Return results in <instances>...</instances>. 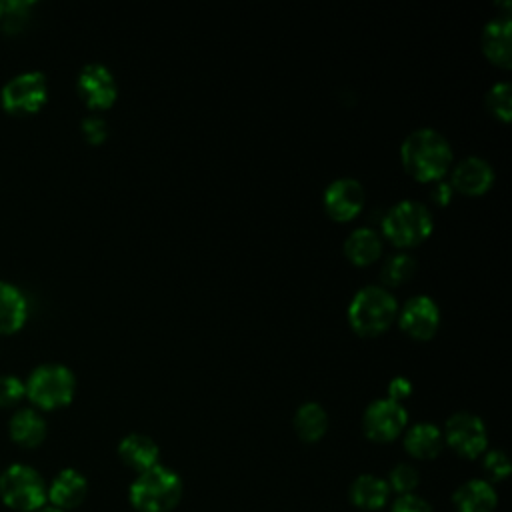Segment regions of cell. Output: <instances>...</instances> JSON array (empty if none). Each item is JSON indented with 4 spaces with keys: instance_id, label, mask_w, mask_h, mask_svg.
Here are the masks:
<instances>
[{
    "instance_id": "ac0fdd59",
    "label": "cell",
    "mask_w": 512,
    "mask_h": 512,
    "mask_svg": "<svg viewBox=\"0 0 512 512\" xmlns=\"http://www.w3.org/2000/svg\"><path fill=\"white\" fill-rule=\"evenodd\" d=\"M452 502L456 512H494L498 504V494L490 482L472 478L458 486Z\"/></svg>"
},
{
    "instance_id": "e575fe53",
    "label": "cell",
    "mask_w": 512,
    "mask_h": 512,
    "mask_svg": "<svg viewBox=\"0 0 512 512\" xmlns=\"http://www.w3.org/2000/svg\"><path fill=\"white\" fill-rule=\"evenodd\" d=\"M2 8H4V2L0 0V14H2Z\"/></svg>"
},
{
    "instance_id": "603a6c76",
    "label": "cell",
    "mask_w": 512,
    "mask_h": 512,
    "mask_svg": "<svg viewBox=\"0 0 512 512\" xmlns=\"http://www.w3.org/2000/svg\"><path fill=\"white\" fill-rule=\"evenodd\" d=\"M294 430L306 442L320 440L328 430V414L318 402H304L294 414Z\"/></svg>"
},
{
    "instance_id": "d4e9b609",
    "label": "cell",
    "mask_w": 512,
    "mask_h": 512,
    "mask_svg": "<svg viewBox=\"0 0 512 512\" xmlns=\"http://www.w3.org/2000/svg\"><path fill=\"white\" fill-rule=\"evenodd\" d=\"M486 108L500 120H510L512 114V88L508 82H496L486 92Z\"/></svg>"
},
{
    "instance_id": "8992f818",
    "label": "cell",
    "mask_w": 512,
    "mask_h": 512,
    "mask_svg": "<svg viewBox=\"0 0 512 512\" xmlns=\"http://www.w3.org/2000/svg\"><path fill=\"white\" fill-rule=\"evenodd\" d=\"M0 498L18 512H36L48 500L44 478L28 464H12L0 474Z\"/></svg>"
},
{
    "instance_id": "7402d4cb",
    "label": "cell",
    "mask_w": 512,
    "mask_h": 512,
    "mask_svg": "<svg viewBox=\"0 0 512 512\" xmlns=\"http://www.w3.org/2000/svg\"><path fill=\"white\" fill-rule=\"evenodd\" d=\"M344 252L354 264H370L382 254V238L370 226L354 228L344 242Z\"/></svg>"
},
{
    "instance_id": "d6a6232c",
    "label": "cell",
    "mask_w": 512,
    "mask_h": 512,
    "mask_svg": "<svg viewBox=\"0 0 512 512\" xmlns=\"http://www.w3.org/2000/svg\"><path fill=\"white\" fill-rule=\"evenodd\" d=\"M452 186H450V182H444V180H436V184H434V188H432V192H430V198L436 202V204H440V206H444V204H448L450 202V198H452Z\"/></svg>"
},
{
    "instance_id": "4fadbf2b",
    "label": "cell",
    "mask_w": 512,
    "mask_h": 512,
    "mask_svg": "<svg viewBox=\"0 0 512 512\" xmlns=\"http://www.w3.org/2000/svg\"><path fill=\"white\" fill-rule=\"evenodd\" d=\"M492 180H494V170L486 158L466 156L454 166L450 186L456 188L458 192L476 196L486 192Z\"/></svg>"
},
{
    "instance_id": "30bf717a",
    "label": "cell",
    "mask_w": 512,
    "mask_h": 512,
    "mask_svg": "<svg viewBox=\"0 0 512 512\" xmlns=\"http://www.w3.org/2000/svg\"><path fill=\"white\" fill-rule=\"evenodd\" d=\"M76 88L82 100L96 110L108 108L118 94V86L112 70L100 62H88L82 66L76 78Z\"/></svg>"
},
{
    "instance_id": "ffe728a7",
    "label": "cell",
    "mask_w": 512,
    "mask_h": 512,
    "mask_svg": "<svg viewBox=\"0 0 512 512\" xmlns=\"http://www.w3.org/2000/svg\"><path fill=\"white\" fill-rule=\"evenodd\" d=\"M442 446H444L442 430L432 422H418V424L410 426L408 432L404 434L406 452L420 460L438 456Z\"/></svg>"
},
{
    "instance_id": "6da1fadb",
    "label": "cell",
    "mask_w": 512,
    "mask_h": 512,
    "mask_svg": "<svg viewBox=\"0 0 512 512\" xmlns=\"http://www.w3.org/2000/svg\"><path fill=\"white\" fill-rule=\"evenodd\" d=\"M400 158L416 180H440L452 162V146L438 130L418 128L404 138Z\"/></svg>"
},
{
    "instance_id": "5bb4252c",
    "label": "cell",
    "mask_w": 512,
    "mask_h": 512,
    "mask_svg": "<svg viewBox=\"0 0 512 512\" xmlns=\"http://www.w3.org/2000/svg\"><path fill=\"white\" fill-rule=\"evenodd\" d=\"M482 50L494 64L510 66V62H512V22H510L508 14L496 16L484 24Z\"/></svg>"
},
{
    "instance_id": "7c38bea8",
    "label": "cell",
    "mask_w": 512,
    "mask_h": 512,
    "mask_svg": "<svg viewBox=\"0 0 512 512\" xmlns=\"http://www.w3.org/2000/svg\"><path fill=\"white\" fill-rule=\"evenodd\" d=\"M322 202L334 220H350L362 210L366 192L356 178H336L326 186Z\"/></svg>"
},
{
    "instance_id": "83f0119b",
    "label": "cell",
    "mask_w": 512,
    "mask_h": 512,
    "mask_svg": "<svg viewBox=\"0 0 512 512\" xmlns=\"http://www.w3.org/2000/svg\"><path fill=\"white\" fill-rule=\"evenodd\" d=\"M26 396L24 380L16 374H0V406H14Z\"/></svg>"
},
{
    "instance_id": "5b68a950",
    "label": "cell",
    "mask_w": 512,
    "mask_h": 512,
    "mask_svg": "<svg viewBox=\"0 0 512 512\" xmlns=\"http://www.w3.org/2000/svg\"><path fill=\"white\" fill-rule=\"evenodd\" d=\"M434 220L426 204L404 198L388 208L382 218V232L396 246H412L432 232Z\"/></svg>"
},
{
    "instance_id": "f546056e",
    "label": "cell",
    "mask_w": 512,
    "mask_h": 512,
    "mask_svg": "<svg viewBox=\"0 0 512 512\" xmlns=\"http://www.w3.org/2000/svg\"><path fill=\"white\" fill-rule=\"evenodd\" d=\"M484 470L492 480H504L510 474V460L502 450H490L484 456Z\"/></svg>"
},
{
    "instance_id": "e0dca14e",
    "label": "cell",
    "mask_w": 512,
    "mask_h": 512,
    "mask_svg": "<svg viewBox=\"0 0 512 512\" xmlns=\"http://www.w3.org/2000/svg\"><path fill=\"white\" fill-rule=\"evenodd\" d=\"M28 318V298L12 282L0 280V334H12Z\"/></svg>"
},
{
    "instance_id": "3957f363",
    "label": "cell",
    "mask_w": 512,
    "mask_h": 512,
    "mask_svg": "<svg viewBox=\"0 0 512 512\" xmlns=\"http://www.w3.org/2000/svg\"><path fill=\"white\" fill-rule=\"evenodd\" d=\"M398 314V302L384 286H362L348 304L350 326L364 336L386 330Z\"/></svg>"
},
{
    "instance_id": "44dd1931",
    "label": "cell",
    "mask_w": 512,
    "mask_h": 512,
    "mask_svg": "<svg viewBox=\"0 0 512 512\" xmlns=\"http://www.w3.org/2000/svg\"><path fill=\"white\" fill-rule=\"evenodd\" d=\"M390 488L384 478L374 474H360L350 486V500L360 510H380L388 502Z\"/></svg>"
},
{
    "instance_id": "277c9868",
    "label": "cell",
    "mask_w": 512,
    "mask_h": 512,
    "mask_svg": "<svg viewBox=\"0 0 512 512\" xmlns=\"http://www.w3.org/2000/svg\"><path fill=\"white\" fill-rule=\"evenodd\" d=\"M26 396L30 402L44 410L66 406L76 392L74 372L60 362L38 364L24 380Z\"/></svg>"
},
{
    "instance_id": "8fae6325",
    "label": "cell",
    "mask_w": 512,
    "mask_h": 512,
    "mask_svg": "<svg viewBox=\"0 0 512 512\" xmlns=\"http://www.w3.org/2000/svg\"><path fill=\"white\" fill-rule=\"evenodd\" d=\"M400 326L402 330L418 340H428L434 336L440 324V308L434 298L426 294H416L408 298L400 308Z\"/></svg>"
},
{
    "instance_id": "2e32d148",
    "label": "cell",
    "mask_w": 512,
    "mask_h": 512,
    "mask_svg": "<svg viewBox=\"0 0 512 512\" xmlns=\"http://www.w3.org/2000/svg\"><path fill=\"white\" fill-rule=\"evenodd\" d=\"M118 456L128 468H132L140 474V472L158 464L160 448L150 436L134 432V434H128L120 440Z\"/></svg>"
},
{
    "instance_id": "d6986e66",
    "label": "cell",
    "mask_w": 512,
    "mask_h": 512,
    "mask_svg": "<svg viewBox=\"0 0 512 512\" xmlns=\"http://www.w3.org/2000/svg\"><path fill=\"white\" fill-rule=\"evenodd\" d=\"M8 432L10 438L24 446V448H34L38 444H42V440L46 438L48 426L44 416L34 410V408H20L12 414L10 422H8Z\"/></svg>"
},
{
    "instance_id": "1f68e13d",
    "label": "cell",
    "mask_w": 512,
    "mask_h": 512,
    "mask_svg": "<svg viewBox=\"0 0 512 512\" xmlns=\"http://www.w3.org/2000/svg\"><path fill=\"white\" fill-rule=\"evenodd\" d=\"M410 392H412V384L404 376H394L388 384V398L396 402H402L406 396H410Z\"/></svg>"
},
{
    "instance_id": "9a60e30c",
    "label": "cell",
    "mask_w": 512,
    "mask_h": 512,
    "mask_svg": "<svg viewBox=\"0 0 512 512\" xmlns=\"http://www.w3.org/2000/svg\"><path fill=\"white\" fill-rule=\"evenodd\" d=\"M88 492V482L84 474H80L74 468H64L58 472V476L52 480L48 488V500L54 508L70 510L82 504Z\"/></svg>"
},
{
    "instance_id": "7a4b0ae2",
    "label": "cell",
    "mask_w": 512,
    "mask_h": 512,
    "mask_svg": "<svg viewBox=\"0 0 512 512\" xmlns=\"http://www.w3.org/2000/svg\"><path fill=\"white\" fill-rule=\"evenodd\" d=\"M182 496V480L168 466L156 464L130 484V504L136 512H170Z\"/></svg>"
},
{
    "instance_id": "ba28073f",
    "label": "cell",
    "mask_w": 512,
    "mask_h": 512,
    "mask_svg": "<svg viewBox=\"0 0 512 512\" xmlns=\"http://www.w3.org/2000/svg\"><path fill=\"white\" fill-rule=\"evenodd\" d=\"M442 436H444V442H448V446L456 454L466 458L480 456L488 444V432H486L484 420L468 410L454 412L446 420Z\"/></svg>"
},
{
    "instance_id": "cb8c5ba5",
    "label": "cell",
    "mask_w": 512,
    "mask_h": 512,
    "mask_svg": "<svg viewBox=\"0 0 512 512\" xmlns=\"http://www.w3.org/2000/svg\"><path fill=\"white\" fill-rule=\"evenodd\" d=\"M414 272H416V260L412 258V254L396 252L384 260L380 278L388 286H398V284H404L406 280H410Z\"/></svg>"
},
{
    "instance_id": "9c48e42d",
    "label": "cell",
    "mask_w": 512,
    "mask_h": 512,
    "mask_svg": "<svg viewBox=\"0 0 512 512\" xmlns=\"http://www.w3.org/2000/svg\"><path fill=\"white\" fill-rule=\"evenodd\" d=\"M408 412L402 402L392 398H376L372 400L362 416L364 434L374 442H390L394 440L406 426Z\"/></svg>"
},
{
    "instance_id": "4316f807",
    "label": "cell",
    "mask_w": 512,
    "mask_h": 512,
    "mask_svg": "<svg viewBox=\"0 0 512 512\" xmlns=\"http://www.w3.org/2000/svg\"><path fill=\"white\" fill-rule=\"evenodd\" d=\"M32 6H34V2H30V0H8V2H4L2 14H0V22H2L4 30H8V32L22 30L26 20L30 18Z\"/></svg>"
},
{
    "instance_id": "836d02e7",
    "label": "cell",
    "mask_w": 512,
    "mask_h": 512,
    "mask_svg": "<svg viewBox=\"0 0 512 512\" xmlns=\"http://www.w3.org/2000/svg\"><path fill=\"white\" fill-rule=\"evenodd\" d=\"M36 512H64V510L54 508V506H42V508H40V510H36Z\"/></svg>"
},
{
    "instance_id": "4dcf8cb0",
    "label": "cell",
    "mask_w": 512,
    "mask_h": 512,
    "mask_svg": "<svg viewBox=\"0 0 512 512\" xmlns=\"http://www.w3.org/2000/svg\"><path fill=\"white\" fill-rule=\"evenodd\" d=\"M390 512H432V508L424 498L416 494H404L394 500Z\"/></svg>"
},
{
    "instance_id": "f1b7e54d",
    "label": "cell",
    "mask_w": 512,
    "mask_h": 512,
    "mask_svg": "<svg viewBox=\"0 0 512 512\" xmlns=\"http://www.w3.org/2000/svg\"><path fill=\"white\" fill-rule=\"evenodd\" d=\"M80 130L90 144H100L108 136V124L100 114H88L82 118Z\"/></svg>"
},
{
    "instance_id": "52a82bcc",
    "label": "cell",
    "mask_w": 512,
    "mask_h": 512,
    "mask_svg": "<svg viewBox=\"0 0 512 512\" xmlns=\"http://www.w3.org/2000/svg\"><path fill=\"white\" fill-rule=\"evenodd\" d=\"M48 98V80L40 70H24L10 76L0 88V104L12 114H32Z\"/></svg>"
},
{
    "instance_id": "484cf974",
    "label": "cell",
    "mask_w": 512,
    "mask_h": 512,
    "mask_svg": "<svg viewBox=\"0 0 512 512\" xmlns=\"http://www.w3.org/2000/svg\"><path fill=\"white\" fill-rule=\"evenodd\" d=\"M418 482H420L418 470H416L412 464H406V462L396 464V466L390 470V476H388V480H386L390 492H396L398 496L414 494V488L418 486Z\"/></svg>"
}]
</instances>
